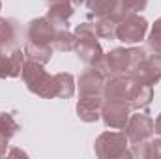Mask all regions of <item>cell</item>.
<instances>
[{"label":"cell","instance_id":"cell-2","mask_svg":"<svg viewBox=\"0 0 161 159\" xmlns=\"http://www.w3.org/2000/svg\"><path fill=\"white\" fill-rule=\"evenodd\" d=\"M94 152L99 159H124L133 157L131 142L122 131H105L94 142Z\"/></svg>","mask_w":161,"mask_h":159},{"label":"cell","instance_id":"cell-24","mask_svg":"<svg viewBox=\"0 0 161 159\" xmlns=\"http://www.w3.org/2000/svg\"><path fill=\"white\" fill-rule=\"evenodd\" d=\"M148 0H125V9H127V15H133V13H139L146 8Z\"/></svg>","mask_w":161,"mask_h":159},{"label":"cell","instance_id":"cell-11","mask_svg":"<svg viewBox=\"0 0 161 159\" xmlns=\"http://www.w3.org/2000/svg\"><path fill=\"white\" fill-rule=\"evenodd\" d=\"M105 97L103 94H88V96H79L77 101V116L86 123L97 122L101 118V109H103Z\"/></svg>","mask_w":161,"mask_h":159},{"label":"cell","instance_id":"cell-13","mask_svg":"<svg viewBox=\"0 0 161 159\" xmlns=\"http://www.w3.org/2000/svg\"><path fill=\"white\" fill-rule=\"evenodd\" d=\"M47 2V19L54 25V26H66L68 28V21L73 15V2L71 0H45Z\"/></svg>","mask_w":161,"mask_h":159},{"label":"cell","instance_id":"cell-6","mask_svg":"<svg viewBox=\"0 0 161 159\" xmlns=\"http://www.w3.org/2000/svg\"><path fill=\"white\" fill-rule=\"evenodd\" d=\"M124 129H125V135H127V139H129L131 144H139V142L150 140L156 135L154 120L150 118L148 114H144V112L131 114Z\"/></svg>","mask_w":161,"mask_h":159},{"label":"cell","instance_id":"cell-1","mask_svg":"<svg viewBox=\"0 0 161 159\" xmlns=\"http://www.w3.org/2000/svg\"><path fill=\"white\" fill-rule=\"evenodd\" d=\"M75 52L80 60L94 68L101 58H103V49L97 41V34H96V26L92 23H80L75 26Z\"/></svg>","mask_w":161,"mask_h":159},{"label":"cell","instance_id":"cell-4","mask_svg":"<svg viewBox=\"0 0 161 159\" xmlns=\"http://www.w3.org/2000/svg\"><path fill=\"white\" fill-rule=\"evenodd\" d=\"M97 71H101L105 77L113 75H124L131 71V58H129V49H113L111 52L103 54V58L94 66Z\"/></svg>","mask_w":161,"mask_h":159},{"label":"cell","instance_id":"cell-15","mask_svg":"<svg viewBox=\"0 0 161 159\" xmlns=\"http://www.w3.org/2000/svg\"><path fill=\"white\" fill-rule=\"evenodd\" d=\"M152 96H154V88L152 84H146V82H139L135 84V90L129 97V107L131 111H141V109H146L150 103H152Z\"/></svg>","mask_w":161,"mask_h":159},{"label":"cell","instance_id":"cell-14","mask_svg":"<svg viewBox=\"0 0 161 159\" xmlns=\"http://www.w3.org/2000/svg\"><path fill=\"white\" fill-rule=\"evenodd\" d=\"M103 84H105V75L101 71H97L96 68L86 69L79 77V96H88V94H101L103 92Z\"/></svg>","mask_w":161,"mask_h":159},{"label":"cell","instance_id":"cell-23","mask_svg":"<svg viewBox=\"0 0 161 159\" xmlns=\"http://www.w3.org/2000/svg\"><path fill=\"white\" fill-rule=\"evenodd\" d=\"M148 159H161V137L148 140Z\"/></svg>","mask_w":161,"mask_h":159},{"label":"cell","instance_id":"cell-5","mask_svg":"<svg viewBox=\"0 0 161 159\" xmlns=\"http://www.w3.org/2000/svg\"><path fill=\"white\" fill-rule=\"evenodd\" d=\"M146 32H148V21L144 17H141L139 13H133L118 23L116 40H120L125 45H133V43H139L144 40Z\"/></svg>","mask_w":161,"mask_h":159},{"label":"cell","instance_id":"cell-20","mask_svg":"<svg viewBox=\"0 0 161 159\" xmlns=\"http://www.w3.org/2000/svg\"><path fill=\"white\" fill-rule=\"evenodd\" d=\"M0 131L8 137V139H13L19 131V123L15 122L13 114L9 112H0Z\"/></svg>","mask_w":161,"mask_h":159},{"label":"cell","instance_id":"cell-19","mask_svg":"<svg viewBox=\"0 0 161 159\" xmlns=\"http://www.w3.org/2000/svg\"><path fill=\"white\" fill-rule=\"evenodd\" d=\"M96 26V34L97 38H103V40H116V26L118 23L109 19V17H99V21L94 25Z\"/></svg>","mask_w":161,"mask_h":159},{"label":"cell","instance_id":"cell-27","mask_svg":"<svg viewBox=\"0 0 161 159\" xmlns=\"http://www.w3.org/2000/svg\"><path fill=\"white\" fill-rule=\"evenodd\" d=\"M0 9H2V0H0Z\"/></svg>","mask_w":161,"mask_h":159},{"label":"cell","instance_id":"cell-17","mask_svg":"<svg viewBox=\"0 0 161 159\" xmlns=\"http://www.w3.org/2000/svg\"><path fill=\"white\" fill-rule=\"evenodd\" d=\"M53 80H54L56 97L69 99L75 94V79L71 73H56V75H53Z\"/></svg>","mask_w":161,"mask_h":159},{"label":"cell","instance_id":"cell-25","mask_svg":"<svg viewBox=\"0 0 161 159\" xmlns=\"http://www.w3.org/2000/svg\"><path fill=\"white\" fill-rule=\"evenodd\" d=\"M154 125H156V133L161 137V112H159V116H158V120L154 122Z\"/></svg>","mask_w":161,"mask_h":159},{"label":"cell","instance_id":"cell-21","mask_svg":"<svg viewBox=\"0 0 161 159\" xmlns=\"http://www.w3.org/2000/svg\"><path fill=\"white\" fill-rule=\"evenodd\" d=\"M15 38H17V32H15V21L0 17V40L6 41V43L15 45Z\"/></svg>","mask_w":161,"mask_h":159},{"label":"cell","instance_id":"cell-8","mask_svg":"<svg viewBox=\"0 0 161 159\" xmlns=\"http://www.w3.org/2000/svg\"><path fill=\"white\" fill-rule=\"evenodd\" d=\"M131 116V107L127 101L118 99H105L101 109V120L111 129H124Z\"/></svg>","mask_w":161,"mask_h":159},{"label":"cell","instance_id":"cell-16","mask_svg":"<svg viewBox=\"0 0 161 159\" xmlns=\"http://www.w3.org/2000/svg\"><path fill=\"white\" fill-rule=\"evenodd\" d=\"M25 56L28 60L38 62V64H47L53 58V45H49V43H36V41H26V45H25Z\"/></svg>","mask_w":161,"mask_h":159},{"label":"cell","instance_id":"cell-10","mask_svg":"<svg viewBox=\"0 0 161 159\" xmlns=\"http://www.w3.org/2000/svg\"><path fill=\"white\" fill-rule=\"evenodd\" d=\"M131 77L139 82L146 84H156L161 80V54L154 52L152 56H146L131 73Z\"/></svg>","mask_w":161,"mask_h":159},{"label":"cell","instance_id":"cell-7","mask_svg":"<svg viewBox=\"0 0 161 159\" xmlns=\"http://www.w3.org/2000/svg\"><path fill=\"white\" fill-rule=\"evenodd\" d=\"M137 80L133 79L129 73L124 75H113V77H105V84H103V97L105 99H118V101H127L135 90Z\"/></svg>","mask_w":161,"mask_h":159},{"label":"cell","instance_id":"cell-18","mask_svg":"<svg viewBox=\"0 0 161 159\" xmlns=\"http://www.w3.org/2000/svg\"><path fill=\"white\" fill-rule=\"evenodd\" d=\"M53 49L60 51V52H69L75 51V34L68 32V30H58L54 40H53Z\"/></svg>","mask_w":161,"mask_h":159},{"label":"cell","instance_id":"cell-26","mask_svg":"<svg viewBox=\"0 0 161 159\" xmlns=\"http://www.w3.org/2000/svg\"><path fill=\"white\" fill-rule=\"evenodd\" d=\"M71 2H73V6H84L88 0H71Z\"/></svg>","mask_w":161,"mask_h":159},{"label":"cell","instance_id":"cell-22","mask_svg":"<svg viewBox=\"0 0 161 159\" xmlns=\"http://www.w3.org/2000/svg\"><path fill=\"white\" fill-rule=\"evenodd\" d=\"M146 41H148V49H150V51L161 54V17L152 25V30H150Z\"/></svg>","mask_w":161,"mask_h":159},{"label":"cell","instance_id":"cell-12","mask_svg":"<svg viewBox=\"0 0 161 159\" xmlns=\"http://www.w3.org/2000/svg\"><path fill=\"white\" fill-rule=\"evenodd\" d=\"M56 32H58L56 26H54L47 17H38V19L30 21L28 30H26V36H28V41L53 45V40H54Z\"/></svg>","mask_w":161,"mask_h":159},{"label":"cell","instance_id":"cell-3","mask_svg":"<svg viewBox=\"0 0 161 159\" xmlns=\"http://www.w3.org/2000/svg\"><path fill=\"white\" fill-rule=\"evenodd\" d=\"M21 77H23L26 88H28L32 94L40 96L43 99H53V97H56V94H54V80H53V77L43 69V64H38V62H34V60H26Z\"/></svg>","mask_w":161,"mask_h":159},{"label":"cell","instance_id":"cell-9","mask_svg":"<svg viewBox=\"0 0 161 159\" xmlns=\"http://www.w3.org/2000/svg\"><path fill=\"white\" fill-rule=\"evenodd\" d=\"M86 6L96 17H109L116 23L127 17L125 0H88Z\"/></svg>","mask_w":161,"mask_h":159}]
</instances>
